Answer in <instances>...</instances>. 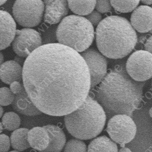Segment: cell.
<instances>
[{
    "label": "cell",
    "mask_w": 152,
    "mask_h": 152,
    "mask_svg": "<svg viewBox=\"0 0 152 152\" xmlns=\"http://www.w3.org/2000/svg\"><path fill=\"white\" fill-rule=\"evenodd\" d=\"M96 40L102 55L111 59H121L134 48L137 35L124 17L110 16L102 20L96 31Z\"/></svg>",
    "instance_id": "obj_3"
},
{
    "label": "cell",
    "mask_w": 152,
    "mask_h": 152,
    "mask_svg": "<svg viewBox=\"0 0 152 152\" xmlns=\"http://www.w3.org/2000/svg\"><path fill=\"white\" fill-rule=\"evenodd\" d=\"M152 9L142 5L137 7L131 15V25L140 33H147L152 30Z\"/></svg>",
    "instance_id": "obj_13"
},
{
    "label": "cell",
    "mask_w": 152,
    "mask_h": 152,
    "mask_svg": "<svg viewBox=\"0 0 152 152\" xmlns=\"http://www.w3.org/2000/svg\"><path fill=\"white\" fill-rule=\"evenodd\" d=\"M58 43L68 47L77 52L88 49L94 38L93 26L86 18L77 15L64 17L56 31Z\"/></svg>",
    "instance_id": "obj_5"
},
{
    "label": "cell",
    "mask_w": 152,
    "mask_h": 152,
    "mask_svg": "<svg viewBox=\"0 0 152 152\" xmlns=\"http://www.w3.org/2000/svg\"><path fill=\"white\" fill-rule=\"evenodd\" d=\"M11 145L10 139L8 135L0 134V152H7Z\"/></svg>",
    "instance_id": "obj_26"
},
{
    "label": "cell",
    "mask_w": 152,
    "mask_h": 152,
    "mask_svg": "<svg viewBox=\"0 0 152 152\" xmlns=\"http://www.w3.org/2000/svg\"><path fill=\"white\" fill-rule=\"evenodd\" d=\"M81 56L88 68L91 88L99 85L107 74V62L101 53L93 48L83 52Z\"/></svg>",
    "instance_id": "obj_10"
},
{
    "label": "cell",
    "mask_w": 152,
    "mask_h": 152,
    "mask_svg": "<svg viewBox=\"0 0 152 152\" xmlns=\"http://www.w3.org/2000/svg\"><path fill=\"white\" fill-rule=\"evenodd\" d=\"M118 152H132L131 149L126 147H123L120 149Z\"/></svg>",
    "instance_id": "obj_30"
},
{
    "label": "cell",
    "mask_w": 152,
    "mask_h": 152,
    "mask_svg": "<svg viewBox=\"0 0 152 152\" xmlns=\"http://www.w3.org/2000/svg\"><path fill=\"white\" fill-rule=\"evenodd\" d=\"M87 152H118V147L113 140L103 135L90 143Z\"/></svg>",
    "instance_id": "obj_18"
},
{
    "label": "cell",
    "mask_w": 152,
    "mask_h": 152,
    "mask_svg": "<svg viewBox=\"0 0 152 152\" xmlns=\"http://www.w3.org/2000/svg\"><path fill=\"white\" fill-rule=\"evenodd\" d=\"M68 9L75 14L87 16L95 8L96 1H67Z\"/></svg>",
    "instance_id": "obj_20"
},
{
    "label": "cell",
    "mask_w": 152,
    "mask_h": 152,
    "mask_svg": "<svg viewBox=\"0 0 152 152\" xmlns=\"http://www.w3.org/2000/svg\"><path fill=\"white\" fill-rule=\"evenodd\" d=\"M2 124L6 130L15 131L20 126L21 119L17 113L13 112H8L5 113L2 117Z\"/></svg>",
    "instance_id": "obj_21"
},
{
    "label": "cell",
    "mask_w": 152,
    "mask_h": 152,
    "mask_svg": "<svg viewBox=\"0 0 152 152\" xmlns=\"http://www.w3.org/2000/svg\"><path fill=\"white\" fill-rule=\"evenodd\" d=\"M42 40L41 34L32 28L16 30L15 38L12 42L14 52L21 57H27L38 47L42 46Z\"/></svg>",
    "instance_id": "obj_9"
},
{
    "label": "cell",
    "mask_w": 152,
    "mask_h": 152,
    "mask_svg": "<svg viewBox=\"0 0 152 152\" xmlns=\"http://www.w3.org/2000/svg\"><path fill=\"white\" fill-rule=\"evenodd\" d=\"M16 32V23L8 12L0 10V51L9 47Z\"/></svg>",
    "instance_id": "obj_12"
},
{
    "label": "cell",
    "mask_w": 152,
    "mask_h": 152,
    "mask_svg": "<svg viewBox=\"0 0 152 152\" xmlns=\"http://www.w3.org/2000/svg\"><path fill=\"white\" fill-rule=\"evenodd\" d=\"M145 82L132 80L123 68L107 74L96 92L97 101L110 116L126 114L129 117L142 101Z\"/></svg>",
    "instance_id": "obj_2"
},
{
    "label": "cell",
    "mask_w": 152,
    "mask_h": 152,
    "mask_svg": "<svg viewBox=\"0 0 152 152\" xmlns=\"http://www.w3.org/2000/svg\"><path fill=\"white\" fill-rule=\"evenodd\" d=\"M3 113H4V109L1 106H0V118L2 117Z\"/></svg>",
    "instance_id": "obj_33"
},
{
    "label": "cell",
    "mask_w": 152,
    "mask_h": 152,
    "mask_svg": "<svg viewBox=\"0 0 152 152\" xmlns=\"http://www.w3.org/2000/svg\"><path fill=\"white\" fill-rule=\"evenodd\" d=\"M28 129L25 128H18L13 132L10 137L11 145L17 151H23L30 148L27 140Z\"/></svg>",
    "instance_id": "obj_19"
},
{
    "label": "cell",
    "mask_w": 152,
    "mask_h": 152,
    "mask_svg": "<svg viewBox=\"0 0 152 152\" xmlns=\"http://www.w3.org/2000/svg\"><path fill=\"white\" fill-rule=\"evenodd\" d=\"M107 132L114 142L123 147L134 138L137 126L131 117L126 114H118L109 120Z\"/></svg>",
    "instance_id": "obj_7"
},
{
    "label": "cell",
    "mask_w": 152,
    "mask_h": 152,
    "mask_svg": "<svg viewBox=\"0 0 152 152\" xmlns=\"http://www.w3.org/2000/svg\"><path fill=\"white\" fill-rule=\"evenodd\" d=\"M23 87L41 113L66 115L77 110L88 96L91 78L81 55L59 43L38 47L22 68Z\"/></svg>",
    "instance_id": "obj_1"
},
{
    "label": "cell",
    "mask_w": 152,
    "mask_h": 152,
    "mask_svg": "<svg viewBox=\"0 0 152 152\" xmlns=\"http://www.w3.org/2000/svg\"><path fill=\"white\" fill-rule=\"evenodd\" d=\"M43 2L45 5L43 20L48 24L55 25L59 23L68 13L69 9L66 1L47 0Z\"/></svg>",
    "instance_id": "obj_11"
},
{
    "label": "cell",
    "mask_w": 152,
    "mask_h": 152,
    "mask_svg": "<svg viewBox=\"0 0 152 152\" xmlns=\"http://www.w3.org/2000/svg\"><path fill=\"white\" fill-rule=\"evenodd\" d=\"M142 2L143 4H145V6L150 5V4H152V1L151 0H150V1H142Z\"/></svg>",
    "instance_id": "obj_32"
},
{
    "label": "cell",
    "mask_w": 152,
    "mask_h": 152,
    "mask_svg": "<svg viewBox=\"0 0 152 152\" xmlns=\"http://www.w3.org/2000/svg\"><path fill=\"white\" fill-rule=\"evenodd\" d=\"M15 98L13 94L7 87L0 88V106H7L11 104Z\"/></svg>",
    "instance_id": "obj_24"
},
{
    "label": "cell",
    "mask_w": 152,
    "mask_h": 152,
    "mask_svg": "<svg viewBox=\"0 0 152 152\" xmlns=\"http://www.w3.org/2000/svg\"><path fill=\"white\" fill-rule=\"evenodd\" d=\"M4 60V57L3 53L1 52H0V66L3 64Z\"/></svg>",
    "instance_id": "obj_31"
},
{
    "label": "cell",
    "mask_w": 152,
    "mask_h": 152,
    "mask_svg": "<svg viewBox=\"0 0 152 152\" xmlns=\"http://www.w3.org/2000/svg\"><path fill=\"white\" fill-rule=\"evenodd\" d=\"M27 140L30 147L42 152L46 149L50 143V137L43 127H34L27 134Z\"/></svg>",
    "instance_id": "obj_17"
},
{
    "label": "cell",
    "mask_w": 152,
    "mask_h": 152,
    "mask_svg": "<svg viewBox=\"0 0 152 152\" xmlns=\"http://www.w3.org/2000/svg\"><path fill=\"white\" fill-rule=\"evenodd\" d=\"M106 122L104 110L90 96L77 110L64 115L65 126L68 132L80 140L96 137L103 131Z\"/></svg>",
    "instance_id": "obj_4"
},
{
    "label": "cell",
    "mask_w": 152,
    "mask_h": 152,
    "mask_svg": "<svg viewBox=\"0 0 152 152\" xmlns=\"http://www.w3.org/2000/svg\"><path fill=\"white\" fill-rule=\"evenodd\" d=\"M23 88V86L20 82H13L10 84V90L13 94H17L20 93Z\"/></svg>",
    "instance_id": "obj_28"
},
{
    "label": "cell",
    "mask_w": 152,
    "mask_h": 152,
    "mask_svg": "<svg viewBox=\"0 0 152 152\" xmlns=\"http://www.w3.org/2000/svg\"><path fill=\"white\" fill-rule=\"evenodd\" d=\"M140 1H110V3L117 11L128 13L134 11L140 4Z\"/></svg>",
    "instance_id": "obj_22"
},
{
    "label": "cell",
    "mask_w": 152,
    "mask_h": 152,
    "mask_svg": "<svg viewBox=\"0 0 152 152\" xmlns=\"http://www.w3.org/2000/svg\"><path fill=\"white\" fill-rule=\"evenodd\" d=\"M95 8L98 12H109L112 10V7L110 3V1H97Z\"/></svg>",
    "instance_id": "obj_25"
},
{
    "label": "cell",
    "mask_w": 152,
    "mask_h": 152,
    "mask_svg": "<svg viewBox=\"0 0 152 152\" xmlns=\"http://www.w3.org/2000/svg\"><path fill=\"white\" fill-rule=\"evenodd\" d=\"M145 51L152 53V36L147 39L144 44Z\"/></svg>",
    "instance_id": "obj_29"
},
{
    "label": "cell",
    "mask_w": 152,
    "mask_h": 152,
    "mask_svg": "<svg viewBox=\"0 0 152 152\" xmlns=\"http://www.w3.org/2000/svg\"><path fill=\"white\" fill-rule=\"evenodd\" d=\"M86 18L92 25L96 26L102 21V15L101 13L97 11H93L90 14L87 16Z\"/></svg>",
    "instance_id": "obj_27"
},
{
    "label": "cell",
    "mask_w": 152,
    "mask_h": 152,
    "mask_svg": "<svg viewBox=\"0 0 152 152\" xmlns=\"http://www.w3.org/2000/svg\"><path fill=\"white\" fill-rule=\"evenodd\" d=\"M45 5L42 1H16L12 7L14 20L27 28L38 26L42 20Z\"/></svg>",
    "instance_id": "obj_6"
},
{
    "label": "cell",
    "mask_w": 152,
    "mask_h": 152,
    "mask_svg": "<svg viewBox=\"0 0 152 152\" xmlns=\"http://www.w3.org/2000/svg\"><path fill=\"white\" fill-rule=\"evenodd\" d=\"M10 152H20V151H11Z\"/></svg>",
    "instance_id": "obj_36"
},
{
    "label": "cell",
    "mask_w": 152,
    "mask_h": 152,
    "mask_svg": "<svg viewBox=\"0 0 152 152\" xmlns=\"http://www.w3.org/2000/svg\"><path fill=\"white\" fill-rule=\"evenodd\" d=\"M64 152H87L86 144L77 139L69 140L64 145Z\"/></svg>",
    "instance_id": "obj_23"
},
{
    "label": "cell",
    "mask_w": 152,
    "mask_h": 152,
    "mask_svg": "<svg viewBox=\"0 0 152 152\" xmlns=\"http://www.w3.org/2000/svg\"><path fill=\"white\" fill-rule=\"evenodd\" d=\"M3 129H4V127H3V126H2V123L0 122V134H1V133L2 132Z\"/></svg>",
    "instance_id": "obj_34"
},
{
    "label": "cell",
    "mask_w": 152,
    "mask_h": 152,
    "mask_svg": "<svg viewBox=\"0 0 152 152\" xmlns=\"http://www.w3.org/2000/svg\"><path fill=\"white\" fill-rule=\"evenodd\" d=\"M152 53L143 50L135 51L127 60L126 72L132 80L145 82L152 78Z\"/></svg>",
    "instance_id": "obj_8"
},
{
    "label": "cell",
    "mask_w": 152,
    "mask_h": 152,
    "mask_svg": "<svg viewBox=\"0 0 152 152\" xmlns=\"http://www.w3.org/2000/svg\"><path fill=\"white\" fill-rule=\"evenodd\" d=\"M50 137L48 147L42 152H61L66 142V135L63 130L55 125H47L43 127Z\"/></svg>",
    "instance_id": "obj_15"
},
{
    "label": "cell",
    "mask_w": 152,
    "mask_h": 152,
    "mask_svg": "<svg viewBox=\"0 0 152 152\" xmlns=\"http://www.w3.org/2000/svg\"><path fill=\"white\" fill-rule=\"evenodd\" d=\"M0 80L7 85L22 80V67L15 61H8L0 66Z\"/></svg>",
    "instance_id": "obj_16"
},
{
    "label": "cell",
    "mask_w": 152,
    "mask_h": 152,
    "mask_svg": "<svg viewBox=\"0 0 152 152\" xmlns=\"http://www.w3.org/2000/svg\"><path fill=\"white\" fill-rule=\"evenodd\" d=\"M12 106L16 112L26 115L35 116L42 113L31 101L24 87L20 93L15 95Z\"/></svg>",
    "instance_id": "obj_14"
},
{
    "label": "cell",
    "mask_w": 152,
    "mask_h": 152,
    "mask_svg": "<svg viewBox=\"0 0 152 152\" xmlns=\"http://www.w3.org/2000/svg\"><path fill=\"white\" fill-rule=\"evenodd\" d=\"M6 2V1H0V6L4 4Z\"/></svg>",
    "instance_id": "obj_35"
}]
</instances>
